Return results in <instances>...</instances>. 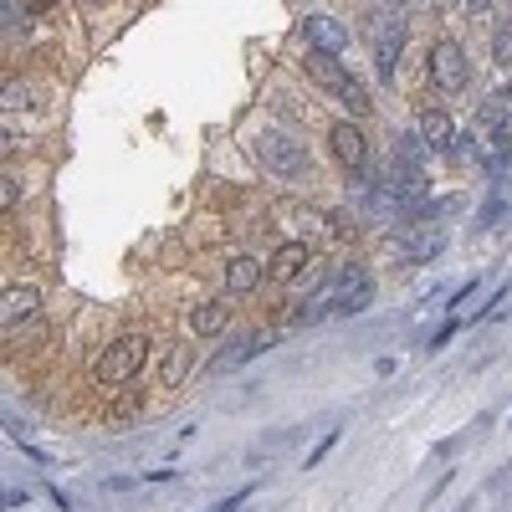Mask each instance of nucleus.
Segmentation results:
<instances>
[{
	"label": "nucleus",
	"instance_id": "f257e3e1",
	"mask_svg": "<svg viewBox=\"0 0 512 512\" xmlns=\"http://www.w3.org/2000/svg\"><path fill=\"white\" fill-rule=\"evenodd\" d=\"M144 359H149V338H144V333H123L118 344H108L103 359L93 364V379L108 384V390H123V384H134V379H139Z\"/></svg>",
	"mask_w": 512,
	"mask_h": 512
},
{
	"label": "nucleus",
	"instance_id": "f03ea898",
	"mask_svg": "<svg viewBox=\"0 0 512 512\" xmlns=\"http://www.w3.org/2000/svg\"><path fill=\"white\" fill-rule=\"evenodd\" d=\"M308 77L318 82L323 93L344 98V103H349L354 113H369V93L359 88V77H354V72H349L344 62H338L333 52H313V57H308Z\"/></svg>",
	"mask_w": 512,
	"mask_h": 512
},
{
	"label": "nucleus",
	"instance_id": "7ed1b4c3",
	"mask_svg": "<svg viewBox=\"0 0 512 512\" xmlns=\"http://www.w3.org/2000/svg\"><path fill=\"white\" fill-rule=\"evenodd\" d=\"M425 72H431V88H441V93H466V82H472V67H466V52H461V41H451V36H441L436 47H431V57H425Z\"/></svg>",
	"mask_w": 512,
	"mask_h": 512
},
{
	"label": "nucleus",
	"instance_id": "20e7f679",
	"mask_svg": "<svg viewBox=\"0 0 512 512\" xmlns=\"http://www.w3.org/2000/svg\"><path fill=\"white\" fill-rule=\"evenodd\" d=\"M256 154H262V164L272 169V175H287V180L308 175V149L292 134H282V128H267V134L256 139Z\"/></svg>",
	"mask_w": 512,
	"mask_h": 512
},
{
	"label": "nucleus",
	"instance_id": "39448f33",
	"mask_svg": "<svg viewBox=\"0 0 512 512\" xmlns=\"http://www.w3.org/2000/svg\"><path fill=\"white\" fill-rule=\"evenodd\" d=\"M369 297H374V277L364 272V267H344L333 277V287H328V313L333 318H349V313H359V308H369Z\"/></svg>",
	"mask_w": 512,
	"mask_h": 512
},
{
	"label": "nucleus",
	"instance_id": "423d86ee",
	"mask_svg": "<svg viewBox=\"0 0 512 512\" xmlns=\"http://www.w3.org/2000/svg\"><path fill=\"white\" fill-rule=\"evenodd\" d=\"M400 6L384 11L379 31H374V67H379V82H395V67H400V52H405V26L395 21Z\"/></svg>",
	"mask_w": 512,
	"mask_h": 512
},
{
	"label": "nucleus",
	"instance_id": "0eeeda50",
	"mask_svg": "<svg viewBox=\"0 0 512 512\" xmlns=\"http://www.w3.org/2000/svg\"><path fill=\"white\" fill-rule=\"evenodd\" d=\"M0 323H6V333H26L41 323V287H11L6 297H0Z\"/></svg>",
	"mask_w": 512,
	"mask_h": 512
},
{
	"label": "nucleus",
	"instance_id": "6e6552de",
	"mask_svg": "<svg viewBox=\"0 0 512 512\" xmlns=\"http://www.w3.org/2000/svg\"><path fill=\"white\" fill-rule=\"evenodd\" d=\"M328 149H333V159L344 164L349 175H359V169L369 164V139H364V128H359V123H333Z\"/></svg>",
	"mask_w": 512,
	"mask_h": 512
},
{
	"label": "nucleus",
	"instance_id": "1a4fd4ad",
	"mask_svg": "<svg viewBox=\"0 0 512 512\" xmlns=\"http://www.w3.org/2000/svg\"><path fill=\"white\" fill-rule=\"evenodd\" d=\"M308 262H313V246H308V241H287V246H277V251H272V262H267V282L287 287V282L303 277V267H308Z\"/></svg>",
	"mask_w": 512,
	"mask_h": 512
},
{
	"label": "nucleus",
	"instance_id": "9d476101",
	"mask_svg": "<svg viewBox=\"0 0 512 512\" xmlns=\"http://www.w3.org/2000/svg\"><path fill=\"white\" fill-rule=\"evenodd\" d=\"M477 128H482V139H492V149H507V134H512V103H507V93L487 98L477 108Z\"/></svg>",
	"mask_w": 512,
	"mask_h": 512
},
{
	"label": "nucleus",
	"instance_id": "9b49d317",
	"mask_svg": "<svg viewBox=\"0 0 512 512\" xmlns=\"http://www.w3.org/2000/svg\"><path fill=\"white\" fill-rule=\"evenodd\" d=\"M420 139L431 144L436 154H451L461 139H456V118L446 108H420Z\"/></svg>",
	"mask_w": 512,
	"mask_h": 512
},
{
	"label": "nucleus",
	"instance_id": "f8f14e48",
	"mask_svg": "<svg viewBox=\"0 0 512 512\" xmlns=\"http://www.w3.org/2000/svg\"><path fill=\"white\" fill-rule=\"evenodd\" d=\"M262 282H267V267L256 262V256H231L226 262V292L231 297H251Z\"/></svg>",
	"mask_w": 512,
	"mask_h": 512
},
{
	"label": "nucleus",
	"instance_id": "ddd939ff",
	"mask_svg": "<svg viewBox=\"0 0 512 512\" xmlns=\"http://www.w3.org/2000/svg\"><path fill=\"white\" fill-rule=\"evenodd\" d=\"M303 36L313 41V52H333V57L349 47L344 21H333V16H308V21H303Z\"/></svg>",
	"mask_w": 512,
	"mask_h": 512
},
{
	"label": "nucleus",
	"instance_id": "4468645a",
	"mask_svg": "<svg viewBox=\"0 0 512 512\" xmlns=\"http://www.w3.org/2000/svg\"><path fill=\"white\" fill-rule=\"evenodd\" d=\"M231 328V303H200L190 313V333L195 338H221Z\"/></svg>",
	"mask_w": 512,
	"mask_h": 512
},
{
	"label": "nucleus",
	"instance_id": "2eb2a0df",
	"mask_svg": "<svg viewBox=\"0 0 512 512\" xmlns=\"http://www.w3.org/2000/svg\"><path fill=\"white\" fill-rule=\"evenodd\" d=\"M400 251L410 256V262H431V256L441 251V236H436V231H420V236H405V241H400Z\"/></svg>",
	"mask_w": 512,
	"mask_h": 512
},
{
	"label": "nucleus",
	"instance_id": "dca6fc26",
	"mask_svg": "<svg viewBox=\"0 0 512 512\" xmlns=\"http://www.w3.org/2000/svg\"><path fill=\"white\" fill-rule=\"evenodd\" d=\"M31 103H41L31 88H26V82H11V88H6V98H0V108H6V118H16L21 108H31Z\"/></svg>",
	"mask_w": 512,
	"mask_h": 512
},
{
	"label": "nucleus",
	"instance_id": "f3484780",
	"mask_svg": "<svg viewBox=\"0 0 512 512\" xmlns=\"http://www.w3.org/2000/svg\"><path fill=\"white\" fill-rule=\"evenodd\" d=\"M492 62L507 67L512 62V21H497V36H492Z\"/></svg>",
	"mask_w": 512,
	"mask_h": 512
},
{
	"label": "nucleus",
	"instance_id": "a211bd4d",
	"mask_svg": "<svg viewBox=\"0 0 512 512\" xmlns=\"http://www.w3.org/2000/svg\"><path fill=\"white\" fill-rule=\"evenodd\" d=\"M190 374V349H175L169 354V369H164V384H180Z\"/></svg>",
	"mask_w": 512,
	"mask_h": 512
},
{
	"label": "nucleus",
	"instance_id": "6ab92c4d",
	"mask_svg": "<svg viewBox=\"0 0 512 512\" xmlns=\"http://www.w3.org/2000/svg\"><path fill=\"white\" fill-rule=\"evenodd\" d=\"M0 200H6V210H11V205H16V200H21V185H16V180H11V175H6V185H0Z\"/></svg>",
	"mask_w": 512,
	"mask_h": 512
},
{
	"label": "nucleus",
	"instance_id": "aec40b11",
	"mask_svg": "<svg viewBox=\"0 0 512 512\" xmlns=\"http://www.w3.org/2000/svg\"><path fill=\"white\" fill-rule=\"evenodd\" d=\"M21 6H26L31 16H41V11H52V6H57V0H21Z\"/></svg>",
	"mask_w": 512,
	"mask_h": 512
},
{
	"label": "nucleus",
	"instance_id": "412c9836",
	"mask_svg": "<svg viewBox=\"0 0 512 512\" xmlns=\"http://www.w3.org/2000/svg\"><path fill=\"white\" fill-rule=\"evenodd\" d=\"M466 11H492V0H466Z\"/></svg>",
	"mask_w": 512,
	"mask_h": 512
},
{
	"label": "nucleus",
	"instance_id": "4be33fe9",
	"mask_svg": "<svg viewBox=\"0 0 512 512\" xmlns=\"http://www.w3.org/2000/svg\"><path fill=\"white\" fill-rule=\"evenodd\" d=\"M507 103H512V82H507Z\"/></svg>",
	"mask_w": 512,
	"mask_h": 512
}]
</instances>
